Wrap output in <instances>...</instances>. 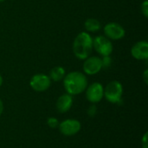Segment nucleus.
Here are the masks:
<instances>
[{"instance_id":"obj_1","label":"nucleus","mask_w":148,"mask_h":148,"mask_svg":"<svg viewBox=\"0 0 148 148\" xmlns=\"http://www.w3.org/2000/svg\"><path fill=\"white\" fill-rule=\"evenodd\" d=\"M63 86L67 94L76 95L86 90L88 87V79L84 73L72 71L64 76Z\"/></svg>"},{"instance_id":"obj_2","label":"nucleus","mask_w":148,"mask_h":148,"mask_svg":"<svg viewBox=\"0 0 148 148\" xmlns=\"http://www.w3.org/2000/svg\"><path fill=\"white\" fill-rule=\"evenodd\" d=\"M72 50L79 60H85L91 56L93 51V37L87 31H82L74 39Z\"/></svg>"},{"instance_id":"obj_3","label":"nucleus","mask_w":148,"mask_h":148,"mask_svg":"<svg viewBox=\"0 0 148 148\" xmlns=\"http://www.w3.org/2000/svg\"><path fill=\"white\" fill-rule=\"evenodd\" d=\"M123 94L122 84L119 81H111L104 88V97L111 103L121 101Z\"/></svg>"},{"instance_id":"obj_4","label":"nucleus","mask_w":148,"mask_h":148,"mask_svg":"<svg viewBox=\"0 0 148 148\" xmlns=\"http://www.w3.org/2000/svg\"><path fill=\"white\" fill-rule=\"evenodd\" d=\"M93 49L101 56H110L114 51V45L105 36H96L93 38Z\"/></svg>"},{"instance_id":"obj_5","label":"nucleus","mask_w":148,"mask_h":148,"mask_svg":"<svg viewBox=\"0 0 148 148\" xmlns=\"http://www.w3.org/2000/svg\"><path fill=\"white\" fill-rule=\"evenodd\" d=\"M103 33L107 38L114 41L121 40L126 36V30L124 27L115 22L108 23L103 27Z\"/></svg>"},{"instance_id":"obj_6","label":"nucleus","mask_w":148,"mask_h":148,"mask_svg":"<svg viewBox=\"0 0 148 148\" xmlns=\"http://www.w3.org/2000/svg\"><path fill=\"white\" fill-rule=\"evenodd\" d=\"M82 69L83 73L88 75H94L98 74L102 69L101 56H89L88 58L83 60Z\"/></svg>"},{"instance_id":"obj_7","label":"nucleus","mask_w":148,"mask_h":148,"mask_svg":"<svg viewBox=\"0 0 148 148\" xmlns=\"http://www.w3.org/2000/svg\"><path fill=\"white\" fill-rule=\"evenodd\" d=\"M51 85V80L49 75L44 74L34 75L30 81L29 86L36 92H43L49 88Z\"/></svg>"},{"instance_id":"obj_8","label":"nucleus","mask_w":148,"mask_h":148,"mask_svg":"<svg viewBox=\"0 0 148 148\" xmlns=\"http://www.w3.org/2000/svg\"><path fill=\"white\" fill-rule=\"evenodd\" d=\"M86 97L88 101L92 103H97L104 97V88L100 82H94L90 86L87 87Z\"/></svg>"},{"instance_id":"obj_9","label":"nucleus","mask_w":148,"mask_h":148,"mask_svg":"<svg viewBox=\"0 0 148 148\" xmlns=\"http://www.w3.org/2000/svg\"><path fill=\"white\" fill-rule=\"evenodd\" d=\"M60 132L65 136H72L81 130V123L77 120L69 119L63 121L58 126Z\"/></svg>"},{"instance_id":"obj_10","label":"nucleus","mask_w":148,"mask_h":148,"mask_svg":"<svg viewBox=\"0 0 148 148\" xmlns=\"http://www.w3.org/2000/svg\"><path fill=\"white\" fill-rule=\"evenodd\" d=\"M131 56L139 61H147L148 59V42L146 40L135 42L131 48Z\"/></svg>"},{"instance_id":"obj_11","label":"nucleus","mask_w":148,"mask_h":148,"mask_svg":"<svg viewBox=\"0 0 148 148\" xmlns=\"http://www.w3.org/2000/svg\"><path fill=\"white\" fill-rule=\"evenodd\" d=\"M72 104H73L72 95L69 94H64L58 98L56 101V109L60 113H66L71 108Z\"/></svg>"},{"instance_id":"obj_12","label":"nucleus","mask_w":148,"mask_h":148,"mask_svg":"<svg viewBox=\"0 0 148 148\" xmlns=\"http://www.w3.org/2000/svg\"><path fill=\"white\" fill-rule=\"evenodd\" d=\"M84 28L88 33H95L101 29V24L98 19L90 17L84 22Z\"/></svg>"},{"instance_id":"obj_13","label":"nucleus","mask_w":148,"mask_h":148,"mask_svg":"<svg viewBox=\"0 0 148 148\" xmlns=\"http://www.w3.org/2000/svg\"><path fill=\"white\" fill-rule=\"evenodd\" d=\"M65 75H66L65 69L62 66H56V67L52 68L51 70L49 71V75L50 80L54 81V82H60V81L63 80Z\"/></svg>"},{"instance_id":"obj_14","label":"nucleus","mask_w":148,"mask_h":148,"mask_svg":"<svg viewBox=\"0 0 148 148\" xmlns=\"http://www.w3.org/2000/svg\"><path fill=\"white\" fill-rule=\"evenodd\" d=\"M101 59L102 69H108L112 65V58L110 56H101Z\"/></svg>"},{"instance_id":"obj_15","label":"nucleus","mask_w":148,"mask_h":148,"mask_svg":"<svg viewBox=\"0 0 148 148\" xmlns=\"http://www.w3.org/2000/svg\"><path fill=\"white\" fill-rule=\"evenodd\" d=\"M47 124H48V126H49L50 128H53V129L56 128V127L59 126L58 120H57L56 118H55V117H50V118H49L48 121H47Z\"/></svg>"},{"instance_id":"obj_16","label":"nucleus","mask_w":148,"mask_h":148,"mask_svg":"<svg viewBox=\"0 0 148 148\" xmlns=\"http://www.w3.org/2000/svg\"><path fill=\"white\" fill-rule=\"evenodd\" d=\"M140 11L142 13V15L147 18L148 17V1L147 0H144L141 4H140Z\"/></svg>"},{"instance_id":"obj_17","label":"nucleus","mask_w":148,"mask_h":148,"mask_svg":"<svg viewBox=\"0 0 148 148\" xmlns=\"http://www.w3.org/2000/svg\"><path fill=\"white\" fill-rule=\"evenodd\" d=\"M96 112H97V108L95 106H91L89 107V108L88 109V114L90 117H94L95 114H96Z\"/></svg>"},{"instance_id":"obj_18","label":"nucleus","mask_w":148,"mask_h":148,"mask_svg":"<svg viewBox=\"0 0 148 148\" xmlns=\"http://www.w3.org/2000/svg\"><path fill=\"white\" fill-rule=\"evenodd\" d=\"M147 133H146L141 140V146H142V148H148V140H147Z\"/></svg>"},{"instance_id":"obj_19","label":"nucleus","mask_w":148,"mask_h":148,"mask_svg":"<svg viewBox=\"0 0 148 148\" xmlns=\"http://www.w3.org/2000/svg\"><path fill=\"white\" fill-rule=\"evenodd\" d=\"M143 79H144V82L146 84H147L148 82V70L146 69L143 73Z\"/></svg>"},{"instance_id":"obj_20","label":"nucleus","mask_w":148,"mask_h":148,"mask_svg":"<svg viewBox=\"0 0 148 148\" xmlns=\"http://www.w3.org/2000/svg\"><path fill=\"white\" fill-rule=\"evenodd\" d=\"M3 111V101L0 100V115L2 114Z\"/></svg>"},{"instance_id":"obj_21","label":"nucleus","mask_w":148,"mask_h":148,"mask_svg":"<svg viewBox=\"0 0 148 148\" xmlns=\"http://www.w3.org/2000/svg\"><path fill=\"white\" fill-rule=\"evenodd\" d=\"M3 77H2V75H0V87L3 85Z\"/></svg>"},{"instance_id":"obj_22","label":"nucleus","mask_w":148,"mask_h":148,"mask_svg":"<svg viewBox=\"0 0 148 148\" xmlns=\"http://www.w3.org/2000/svg\"><path fill=\"white\" fill-rule=\"evenodd\" d=\"M4 1H6V0H0V3H3V2H4Z\"/></svg>"}]
</instances>
